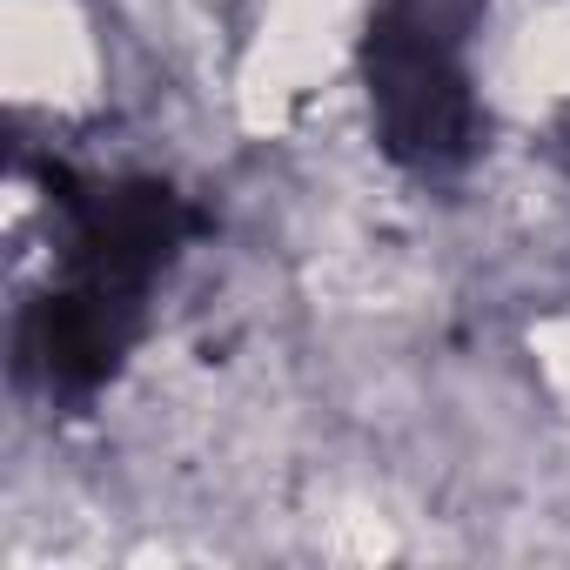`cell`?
<instances>
[{
  "mask_svg": "<svg viewBox=\"0 0 570 570\" xmlns=\"http://www.w3.org/2000/svg\"><path fill=\"white\" fill-rule=\"evenodd\" d=\"M470 21L443 0H383L363 35V81L376 108V141L410 175H456L476 155V95L456 61Z\"/></svg>",
  "mask_w": 570,
  "mask_h": 570,
  "instance_id": "cell-1",
  "label": "cell"
},
{
  "mask_svg": "<svg viewBox=\"0 0 570 570\" xmlns=\"http://www.w3.org/2000/svg\"><path fill=\"white\" fill-rule=\"evenodd\" d=\"M563 155H570V128H563Z\"/></svg>",
  "mask_w": 570,
  "mask_h": 570,
  "instance_id": "cell-4",
  "label": "cell"
},
{
  "mask_svg": "<svg viewBox=\"0 0 570 570\" xmlns=\"http://www.w3.org/2000/svg\"><path fill=\"white\" fill-rule=\"evenodd\" d=\"M141 336V296L101 289V282H68L21 316V376H41L55 396H95L128 343Z\"/></svg>",
  "mask_w": 570,
  "mask_h": 570,
  "instance_id": "cell-3",
  "label": "cell"
},
{
  "mask_svg": "<svg viewBox=\"0 0 570 570\" xmlns=\"http://www.w3.org/2000/svg\"><path fill=\"white\" fill-rule=\"evenodd\" d=\"M61 202L75 215L68 268L81 282L121 289V296H148L155 275L202 228V215L175 188H161V181H95L81 195H61Z\"/></svg>",
  "mask_w": 570,
  "mask_h": 570,
  "instance_id": "cell-2",
  "label": "cell"
}]
</instances>
